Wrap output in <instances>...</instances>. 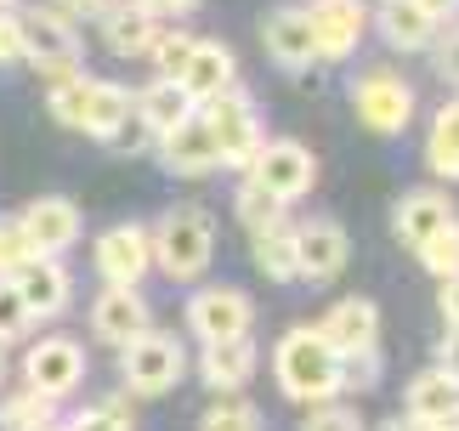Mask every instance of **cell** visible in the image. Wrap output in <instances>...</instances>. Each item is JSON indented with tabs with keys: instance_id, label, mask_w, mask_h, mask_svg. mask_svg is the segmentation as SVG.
I'll return each mask as SVG.
<instances>
[{
	"instance_id": "6da1fadb",
	"label": "cell",
	"mask_w": 459,
	"mask_h": 431,
	"mask_svg": "<svg viewBox=\"0 0 459 431\" xmlns=\"http://www.w3.org/2000/svg\"><path fill=\"white\" fill-rule=\"evenodd\" d=\"M273 374H278V391L290 403H334L346 391V364L334 357V347L324 340L317 323H295V330L273 347Z\"/></svg>"
},
{
	"instance_id": "7a4b0ae2",
	"label": "cell",
	"mask_w": 459,
	"mask_h": 431,
	"mask_svg": "<svg viewBox=\"0 0 459 431\" xmlns=\"http://www.w3.org/2000/svg\"><path fill=\"white\" fill-rule=\"evenodd\" d=\"M148 244H153V267L176 284H193L216 256V222L199 210V205H170L159 222L148 227Z\"/></svg>"
},
{
	"instance_id": "3957f363",
	"label": "cell",
	"mask_w": 459,
	"mask_h": 431,
	"mask_svg": "<svg viewBox=\"0 0 459 431\" xmlns=\"http://www.w3.org/2000/svg\"><path fill=\"white\" fill-rule=\"evenodd\" d=\"M324 340L334 347V357L346 364V386H351V374H363L358 386H375L368 374H375V352H380V307L368 295H346V301H334V307L324 312Z\"/></svg>"
},
{
	"instance_id": "277c9868",
	"label": "cell",
	"mask_w": 459,
	"mask_h": 431,
	"mask_svg": "<svg viewBox=\"0 0 459 431\" xmlns=\"http://www.w3.org/2000/svg\"><path fill=\"white\" fill-rule=\"evenodd\" d=\"M187 374V352L176 335H159V330H143L119 347V386L131 398H165L176 391V381Z\"/></svg>"
},
{
	"instance_id": "5b68a950",
	"label": "cell",
	"mask_w": 459,
	"mask_h": 431,
	"mask_svg": "<svg viewBox=\"0 0 459 431\" xmlns=\"http://www.w3.org/2000/svg\"><path fill=\"white\" fill-rule=\"evenodd\" d=\"M250 182L267 193V199L278 205H295V199H307L312 182H317V159L307 142H295V136H273V142H261L255 159H250Z\"/></svg>"
},
{
	"instance_id": "8992f818",
	"label": "cell",
	"mask_w": 459,
	"mask_h": 431,
	"mask_svg": "<svg viewBox=\"0 0 459 431\" xmlns=\"http://www.w3.org/2000/svg\"><path fill=\"white\" fill-rule=\"evenodd\" d=\"M199 114H204V125H210V136H216L221 171H250L255 148L267 142V136H261V119H255V102L233 85V92L199 102Z\"/></svg>"
},
{
	"instance_id": "52a82bcc",
	"label": "cell",
	"mask_w": 459,
	"mask_h": 431,
	"mask_svg": "<svg viewBox=\"0 0 459 431\" xmlns=\"http://www.w3.org/2000/svg\"><path fill=\"white\" fill-rule=\"evenodd\" d=\"M17 34H23V63L40 68V75H74L80 63V34H74V17H63L57 6H34V12H17Z\"/></svg>"
},
{
	"instance_id": "ba28073f",
	"label": "cell",
	"mask_w": 459,
	"mask_h": 431,
	"mask_svg": "<svg viewBox=\"0 0 459 431\" xmlns=\"http://www.w3.org/2000/svg\"><path fill=\"white\" fill-rule=\"evenodd\" d=\"M351 114H358L375 136H397L414 119V85L392 75V68H368L351 80Z\"/></svg>"
},
{
	"instance_id": "9c48e42d",
	"label": "cell",
	"mask_w": 459,
	"mask_h": 431,
	"mask_svg": "<svg viewBox=\"0 0 459 431\" xmlns=\"http://www.w3.org/2000/svg\"><path fill=\"white\" fill-rule=\"evenodd\" d=\"M17 227H23V239L34 256H63V250L80 244V227L85 216L74 199H63V193H40V199H29L23 216H17Z\"/></svg>"
},
{
	"instance_id": "30bf717a",
	"label": "cell",
	"mask_w": 459,
	"mask_h": 431,
	"mask_svg": "<svg viewBox=\"0 0 459 431\" xmlns=\"http://www.w3.org/2000/svg\"><path fill=\"white\" fill-rule=\"evenodd\" d=\"M312 40H317V63H346L368 34V0H312Z\"/></svg>"
},
{
	"instance_id": "8fae6325",
	"label": "cell",
	"mask_w": 459,
	"mask_h": 431,
	"mask_svg": "<svg viewBox=\"0 0 459 431\" xmlns=\"http://www.w3.org/2000/svg\"><path fill=\"white\" fill-rule=\"evenodd\" d=\"M255 323V301L233 290V284H210L187 301V330L199 340H233V335H250Z\"/></svg>"
},
{
	"instance_id": "7c38bea8",
	"label": "cell",
	"mask_w": 459,
	"mask_h": 431,
	"mask_svg": "<svg viewBox=\"0 0 459 431\" xmlns=\"http://www.w3.org/2000/svg\"><path fill=\"white\" fill-rule=\"evenodd\" d=\"M23 381L34 391H46V398H68L80 381H85V352H80V340H68V335H46V340H34L29 357H23Z\"/></svg>"
},
{
	"instance_id": "4fadbf2b",
	"label": "cell",
	"mask_w": 459,
	"mask_h": 431,
	"mask_svg": "<svg viewBox=\"0 0 459 431\" xmlns=\"http://www.w3.org/2000/svg\"><path fill=\"white\" fill-rule=\"evenodd\" d=\"M346 256H351V244H346V227H341V222L317 216V222H301V227H295V278L329 284V278L346 273Z\"/></svg>"
},
{
	"instance_id": "5bb4252c",
	"label": "cell",
	"mask_w": 459,
	"mask_h": 431,
	"mask_svg": "<svg viewBox=\"0 0 459 431\" xmlns=\"http://www.w3.org/2000/svg\"><path fill=\"white\" fill-rule=\"evenodd\" d=\"M12 290L23 301V312L40 323V318H57L68 307V295H74V278H68V267L57 256H29L23 267L12 273Z\"/></svg>"
},
{
	"instance_id": "9a60e30c",
	"label": "cell",
	"mask_w": 459,
	"mask_h": 431,
	"mask_svg": "<svg viewBox=\"0 0 459 431\" xmlns=\"http://www.w3.org/2000/svg\"><path fill=\"white\" fill-rule=\"evenodd\" d=\"M153 267V244L143 222H119L97 239V273L102 284H143V273Z\"/></svg>"
},
{
	"instance_id": "2e32d148",
	"label": "cell",
	"mask_w": 459,
	"mask_h": 431,
	"mask_svg": "<svg viewBox=\"0 0 459 431\" xmlns=\"http://www.w3.org/2000/svg\"><path fill=\"white\" fill-rule=\"evenodd\" d=\"M261 46H267V57L284 68V75H301V68H312V63H317V40H312L307 6H278L267 23H261Z\"/></svg>"
},
{
	"instance_id": "e0dca14e",
	"label": "cell",
	"mask_w": 459,
	"mask_h": 431,
	"mask_svg": "<svg viewBox=\"0 0 459 431\" xmlns=\"http://www.w3.org/2000/svg\"><path fill=\"white\" fill-rule=\"evenodd\" d=\"M159 159H165V171H176V176H210V171H221L216 136H210V125H204L199 108H193L182 125H170V131L159 136Z\"/></svg>"
},
{
	"instance_id": "ac0fdd59",
	"label": "cell",
	"mask_w": 459,
	"mask_h": 431,
	"mask_svg": "<svg viewBox=\"0 0 459 431\" xmlns=\"http://www.w3.org/2000/svg\"><path fill=\"white\" fill-rule=\"evenodd\" d=\"M176 85H182L193 102H210V97L233 92V85H238V57H233V46H221V40H193V51H187L182 75H176Z\"/></svg>"
},
{
	"instance_id": "d6986e66",
	"label": "cell",
	"mask_w": 459,
	"mask_h": 431,
	"mask_svg": "<svg viewBox=\"0 0 459 431\" xmlns=\"http://www.w3.org/2000/svg\"><path fill=\"white\" fill-rule=\"evenodd\" d=\"M261 364V352H255V340L250 335H233V340H204V352H199V381L210 391H244L250 386V374Z\"/></svg>"
},
{
	"instance_id": "ffe728a7",
	"label": "cell",
	"mask_w": 459,
	"mask_h": 431,
	"mask_svg": "<svg viewBox=\"0 0 459 431\" xmlns=\"http://www.w3.org/2000/svg\"><path fill=\"white\" fill-rule=\"evenodd\" d=\"M148 330V301L136 295V284H108L91 301V335L108 340V347H126L131 335Z\"/></svg>"
},
{
	"instance_id": "44dd1931",
	"label": "cell",
	"mask_w": 459,
	"mask_h": 431,
	"mask_svg": "<svg viewBox=\"0 0 459 431\" xmlns=\"http://www.w3.org/2000/svg\"><path fill=\"white\" fill-rule=\"evenodd\" d=\"M368 23L380 29V40L392 51H426L443 29L420 0H380V6H368Z\"/></svg>"
},
{
	"instance_id": "7402d4cb",
	"label": "cell",
	"mask_w": 459,
	"mask_h": 431,
	"mask_svg": "<svg viewBox=\"0 0 459 431\" xmlns=\"http://www.w3.org/2000/svg\"><path fill=\"white\" fill-rule=\"evenodd\" d=\"M448 222H454V199H448V193H437V188L403 193L397 210H392V227H397V239L409 244V250H420L437 227H448Z\"/></svg>"
},
{
	"instance_id": "603a6c76",
	"label": "cell",
	"mask_w": 459,
	"mask_h": 431,
	"mask_svg": "<svg viewBox=\"0 0 459 431\" xmlns=\"http://www.w3.org/2000/svg\"><path fill=\"white\" fill-rule=\"evenodd\" d=\"M97 23H102V46H108L114 57H143V51L153 46V34L165 29L153 12L136 6V0H114V6L97 17Z\"/></svg>"
},
{
	"instance_id": "cb8c5ba5",
	"label": "cell",
	"mask_w": 459,
	"mask_h": 431,
	"mask_svg": "<svg viewBox=\"0 0 459 431\" xmlns=\"http://www.w3.org/2000/svg\"><path fill=\"white\" fill-rule=\"evenodd\" d=\"M131 97H136V114L148 119V131H153V136H165L170 125H182L193 108H199V102L182 92V85L165 80V75H153V85H143V92H131Z\"/></svg>"
},
{
	"instance_id": "d4e9b609",
	"label": "cell",
	"mask_w": 459,
	"mask_h": 431,
	"mask_svg": "<svg viewBox=\"0 0 459 431\" xmlns=\"http://www.w3.org/2000/svg\"><path fill=\"white\" fill-rule=\"evenodd\" d=\"M126 114H131V85H119V80H91L85 85V125H80L85 136L108 142V131Z\"/></svg>"
},
{
	"instance_id": "484cf974",
	"label": "cell",
	"mask_w": 459,
	"mask_h": 431,
	"mask_svg": "<svg viewBox=\"0 0 459 431\" xmlns=\"http://www.w3.org/2000/svg\"><path fill=\"white\" fill-rule=\"evenodd\" d=\"M409 415L414 420H454L459 415V381L443 369H420L409 381Z\"/></svg>"
},
{
	"instance_id": "4316f807",
	"label": "cell",
	"mask_w": 459,
	"mask_h": 431,
	"mask_svg": "<svg viewBox=\"0 0 459 431\" xmlns=\"http://www.w3.org/2000/svg\"><path fill=\"white\" fill-rule=\"evenodd\" d=\"M250 256L273 284H295V227L278 222L267 233H250Z\"/></svg>"
},
{
	"instance_id": "83f0119b",
	"label": "cell",
	"mask_w": 459,
	"mask_h": 431,
	"mask_svg": "<svg viewBox=\"0 0 459 431\" xmlns=\"http://www.w3.org/2000/svg\"><path fill=\"white\" fill-rule=\"evenodd\" d=\"M426 165L443 176V182H459V102L437 108V119L426 131Z\"/></svg>"
},
{
	"instance_id": "f1b7e54d",
	"label": "cell",
	"mask_w": 459,
	"mask_h": 431,
	"mask_svg": "<svg viewBox=\"0 0 459 431\" xmlns=\"http://www.w3.org/2000/svg\"><path fill=\"white\" fill-rule=\"evenodd\" d=\"M51 426H57V398H46L34 386L0 403V431H51Z\"/></svg>"
},
{
	"instance_id": "f546056e",
	"label": "cell",
	"mask_w": 459,
	"mask_h": 431,
	"mask_svg": "<svg viewBox=\"0 0 459 431\" xmlns=\"http://www.w3.org/2000/svg\"><path fill=\"white\" fill-rule=\"evenodd\" d=\"M85 85H91V75H80V68L51 80L46 108H51V119H57V125H68V131H80V125H85Z\"/></svg>"
},
{
	"instance_id": "4dcf8cb0",
	"label": "cell",
	"mask_w": 459,
	"mask_h": 431,
	"mask_svg": "<svg viewBox=\"0 0 459 431\" xmlns=\"http://www.w3.org/2000/svg\"><path fill=\"white\" fill-rule=\"evenodd\" d=\"M193 40H199V34H187L182 23H165V29L153 34V46L143 51V57L153 63V75L176 80V75H182V63H187V51H193Z\"/></svg>"
},
{
	"instance_id": "1f68e13d",
	"label": "cell",
	"mask_w": 459,
	"mask_h": 431,
	"mask_svg": "<svg viewBox=\"0 0 459 431\" xmlns=\"http://www.w3.org/2000/svg\"><path fill=\"white\" fill-rule=\"evenodd\" d=\"M233 210H238V222L250 227V233H267V227H278L284 222V210L290 205H278V199H267V193H261L250 176H244L238 182V193H233Z\"/></svg>"
},
{
	"instance_id": "d6a6232c",
	"label": "cell",
	"mask_w": 459,
	"mask_h": 431,
	"mask_svg": "<svg viewBox=\"0 0 459 431\" xmlns=\"http://www.w3.org/2000/svg\"><path fill=\"white\" fill-rule=\"evenodd\" d=\"M414 256H420V267H426L431 278H448V273H459V216H454L448 227H437L431 239L414 250Z\"/></svg>"
},
{
	"instance_id": "836d02e7",
	"label": "cell",
	"mask_w": 459,
	"mask_h": 431,
	"mask_svg": "<svg viewBox=\"0 0 459 431\" xmlns=\"http://www.w3.org/2000/svg\"><path fill=\"white\" fill-rule=\"evenodd\" d=\"M204 431H261V415H255V403H244V398H227L204 415Z\"/></svg>"
},
{
	"instance_id": "e575fe53",
	"label": "cell",
	"mask_w": 459,
	"mask_h": 431,
	"mask_svg": "<svg viewBox=\"0 0 459 431\" xmlns=\"http://www.w3.org/2000/svg\"><path fill=\"white\" fill-rule=\"evenodd\" d=\"M29 312H23V301H17L12 290V278H0V347H12V340H23L29 335Z\"/></svg>"
},
{
	"instance_id": "d590c367",
	"label": "cell",
	"mask_w": 459,
	"mask_h": 431,
	"mask_svg": "<svg viewBox=\"0 0 459 431\" xmlns=\"http://www.w3.org/2000/svg\"><path fill=\"white\" fill-rule=\"evenodd\" d=\"M63 431H131V420H126V403H102V409H85V415H74Z\"/></svg>"
},
{
	"instance_id": "8d00e7d4",
	"label": "cell",
	"mask_w": 459,
	"mask_h": 431,
	"mask_svg": "<svg viewBox=\"0 0 459 431\" xmlns=\"http://www.w3.org/2000/svg\"><path fill=\"white\" fill-rule=\"evenodd\" d=\"M148 136H153V131H148V119L136 114V97H131V114H126V119H119L114 131H108V148H114V154H136Z\"/></svg>"
},
{
	"instance_id": "74e56055",
	"label": "cell",
	"mask_w": 459,
	"mask_h": 431,
	"mask_svg": "<svg viewBox=\"0 0 459 431\" xmlns=\"http://www.w3.org/2000/svg\"><path fill=\"white\" fill-rule=\"evenodd\" d=\"M29 256H34V250L23 239V227H17V222H0V278H12Z\"/></svg>"
},
{
	"instance_id": "f35d334b",
	"label": "cell",
	"mask_w": 459,
	"mask_h": 431,
	"mask_svg": "<svg viewBox=\"0 0 459 431\" xmlns=\"http://www.w3.org/2000/svg\"><path fill=\"white\" fill-rule=\"evenodd\" d=\"M301 431H363V420L351 415V409H341V403H317Z\"/></svg>"
},
{
	"instance_id": "ab89813d",
	"label": "cell",
	"mask_w": 459,
	"mask_h": 431,
	"mask_svg": "<svg viewBox=\"0 0 459 431\" xmlns=\"http://www.w3.org/2000/svg\"><path fill=\"white\" fill-rule=\"evenodd\" d=\"M437 34H443V29H437ZM431 46H437V75H443L448 85H459V23H448V34L431 40Z\"/></svg>"
},
{
	"instance_id": "60d3db41",
	"label": "cell",
	"mask_w": 459,
	"mask_h": 431,
	"mask_svg": "<svg viewBox=\"0 0 459 431\" xmlns=\"http://www.w3.org/2000/svg\"><path fill=\"white\" fill-rule=\"evenodd\" d=\"M23 63V34H17V12H0V68Z\"/></svg>"
},
{
	"instance_id": "b9f144b4",
	"label": "cell",
	"mask_w": 459,
	"mask_h": 431,
	"mask_svg": "<svg viewBox=\"0 0 459 431\" xmlns=\"http://www.w3.org/2000/svg\"><path fill=\"white\" fill-rule=\"evenodd\" d=\"M136 6H143V12H153L159 23H182V17H193V12L204 6V0H136Z\"/></svg>"
},
{
	"instance_id": "7bdbcfd3",
	"label": "cell",
	"mask_w": 459,
	"mask_h": 431,
	"mask_svg": "<svg viewBox=\"0 0 459 431\" xmlns=\"http://www.w3.org/2000/svg\"><path fill=\"white\" fill-rule=\"evenodd\" d=\"M443 290H437V307H443V318H448V330H459V273H448V278H437Z\"/></svg>"
},
{
	"instance_id": "ee69618b",
	"label": "cell",
	"mask_w": 459,
	"mask_h": 431,
	"mask_svg": "<svg viewBox=\"0 0 459 431\" xmlns=\"http://www.w3.org/2000/svg\"><path fill=\"white\" fill-rule=\"evenodd\" d=\"M437 369H443L448 381H459V330H448L443 340H437Z\"/></svg>"
},
{
	"instance_id": "f6af8a7d",
	"label": "cell",
	"mask_w": 459,
	"mask_h": 431,
	"mask_svg": "<svg viewBox=\"0 0 459 431\" xmlns=\"http://www.w3.org/2000/svg\"><path fill=\"white\" fill-rule=\"evenodd\" d=\"M51 6H57L63 17H102L114 0H51Z\"/></svg>"
},
{
	"instance_id": "bcb514c9",
	"label": "cell",
	"mask_w": 459,
	"mask_h": 431,
	"mask_svg": "<svg viewBox=\"0 0 459 431\" xmlns=\"http://www.w3.org/2000/svg\"><path fill=\"white\" fill-rule=\"evenodd\" d=\"M380 431H454V420H414V415H397V420H385Z\"/></svg>"
},
{
	"instance_id": "7dc6e473",
	"label": "cell",
	"mask_w": 459,
	"mask_h": 431,
	"mask_svg": "<svg viewBox=\"0 0 459 431\" xmlns=\"http://www.w3.org/2000/svg\"><path fill=\"white\" fill-rule=\"evenodd\" d=\"M420 6H426L437 23H448V17H459V0H420Z\"/></svg>"
},
{
	"instance_id": "c3c4849f",
	"label": "cell",
	"mask_w": 459,
	"mask_h": 431,
	"mask_svg": "<svg viewBox=\"0 0 459 431\" xmlns=\"http://www.w3.org/2000/svg\"><path fill=\"white\" fill-rule=\"evenodd\" d=\"M0 12H17V0H0Z\"/></svg>"
},
{
	"instance_id": "681fc988",
	"label": "cell",
	"mask_w": 459,
	"mask_h": 431,
	"mask_svg": "<svg viewBox=\"0 0 459 431\" xmlns=\"http://www.w3.org/2000/svg\"><path fill=\"white\" fill-rule=\"evenodd\" d=\"M0 381H6V364H0Z\"/></svg>"
},
{
	"instance_id": "f907efd6",
	"label": "cell",
	"mask_w": 459,
	"mask_h": 431,
	"mask_svg": "<svg viewBox=\"0 0 459 431\" xmlns=\"http://www.w3.org/2000/svg\"><path fill=\"white\" fill-rule=\"evenodd\" d=\"M454 431H459V415H454Z\"/></svg>"
},
{
	"instance_id": "816d5d0a",
	"label": "cell",
	"mask_w": 459,
	"mask_h": 431,
	"mask_svg": "<svg viewBox=\"0 0 459 431\" xmlns=\"http://www.w3.org/2000/svg\"><path fill=\"white\" fill-rule=\"evenodd\" d=\"M51 431H63V426H51Z\"/></svg>"
}]
</instances>
